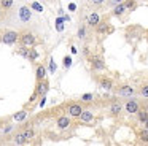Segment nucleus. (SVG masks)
<instances>
[{"instance_id": "obj_1", "label": "nucleus", "mask_w": 148, "mask_h": 146, "mask_svg": "<svg viewBox=\"0 0 148 146\" xmlns=\"http://www.w3.org/2000/svg\"><path fill=\"white\" fill-rule=\"evenodd\" d=\"M18 40H19V33L16 30H5L0 35V41L5 44H14Z\"/></svg>"}, {"instance_id": "obj_2", "label": "nucleus", "mask_w": 148, "mask_h": 146, "mask_svg": "<svg viewBox=\"0 0 148 146\" xmlns=\"http://www.w3.org/2000/svg\"><path fill=\"white\" fill-rule=\"evenodd\" d=\"M48 89H49V86H48V81H46V79L38 81V83H37V87H35V92H34V95L30 97V102H34L38 95H40V97H45L46 92H48Z\"/></svg>"}, {"instance_id": "obj_3", "label": "nucleus", "mask_w": 148, "mask_h": 146, "mask_svg": "<svg viewBox=\"0 0 148 146\" xmlns=\"http://www.w3.org/2000/svg\"><path fill=\"white\" fill-rule=\"evenodd\" d=\"M19 41L23 46H27V48H32L35 44V35L32 32H24L23 35L19 37Z\"/></svg>"}, {"instance_id": "obj_4", "label": "nucleus", "mask_w": 148, "mask_h": 146, "mask_svg": "<svg viewBox=\"0 0 148 146\" xmlns=\"http://www.w3.org/2000/svg\"><path fill=\"white\" fill-rule=\"evenodd\" d=\"M124 110L127 111L129 114H135V113H138V110H140V103H138L135 98H129V100L126 102V105H124Z\"/></svg>"}, {"instance_id": "obj_5", "label": "nucleus", "mask_w": 148, "mask_h": 146, "mask_svg": "<svg viewBox=\"0 0 148 146\" xmlns=\"http://www.w3.org/2000/svg\"><path fill=\"white\" fill-rule=\"evenodd\" d=\"M116 94H118L119 97H132V95L135 94V91H134V87H132V86L123 84V86H119V87L116 89Z\"/></svg>"}, {"instance_id": "obj_6", "label": "nucleus", "mask_w": 148, "mask_h": 146, "mask_svg": "<svg viewBox=\"0 0 148 146\" xmlns=\"http://www.w3.org/2000/svg\"><path fill=\"white\" fill-rule=\"evenodd\" d=\"M84 108L81 106L80 103H70L67 106V114L70 117H80V114H81V111H83Z\"/></svg>"}, {"instance_id": "obj_7", "label": "nucleus", "mask_w": 148, "mask_h": 146, "mask_svg": "<svg viewBox=\"0 0 148 146\" xmlns=\"http://www.w3.org/2000/svg\"><path fill=\"white\" fill-rule=\"evenodd\" d=\"M18 16H19V21H21V22H29V21H30V18H32L30 8H27V6H19Z\"/></svg>"}, {"instance_id": "obj_8", "label": "nucleus", "mask_w": 148, "mask_h": 146, "mask_svg": "<svg viewBox=\"0 0 148 146\" xmlns=\"http://www.w3.org/2000/svg\"><path fill=\"white\" fill-rule=\"evenodd\" d=\"M108 110H110V114H112V116H118L123 111V103H119V102H112Z\"/></svg>"}, {"instance_id": "obj_9", "label": "nucleus", "mask_w": 148, "mask_h": 146, "mask_svg": "<svg viewBox=\"0 0 148 146\" xmlns=\"http://www.w3.org/2000/svg\"><path fill=\"white\" fill-rule=\"evenodd\" d=\"M91 63H92L94 70H102L103 67H105V63H103V60H102L100 56H92L91 57Z\"/></svg>"}, {"instance_id": "obj_10", "label": "nucleus", "mask_w": 148, "mask_h": 146, "mask_svg": "<svg viewBox=\"0 0 148 146\" xmlns=\"http://www.w3.org/2000/svg\"><path fill=\"white\" fill-rule=\"evenodd\" d=\"M86 22H88V25H91V27H97V24L100 22V16H99V13H91V14L88 16Z\"/></svg>"}, {"instance_id": "obj_11", "label": "nucleus", "mask_w": 148, "mask_h": 146, "mask_svg": "<svg viewBox=\"0 0 148 146\" xmlns=\"http://www.w3.org/2000/svg\"><path fill=\"white\" fill-rule=\"evenodd\" d=\"M113 29L110 27V24H107V22H99L97 24V33H102V35H105V33H110Z\"/></svg>"}, {"instance_id": "obj_12", "label": "nucleus", "mask_w": 148, "mask_h": 146, "mask_svg": "<svg viewBox=\"0 0 148 146\" xmlns=\"http://www.w3.org/2000/svg\"><path fill=\"white\" fill-rule=\"evenodd\" d=\"M56 124H58L59 129H67V127L70 126V117L69 116H61L58 121H56Z\"/></svg>"}, {"instance_id": "obj_13", "label": "nucleus", "mask_w": 148, "mask_h": 146, "mask_svg": "<svg viewBox=\"0 0 148 146\" xmlns=\"http://www.w3.org/2000/svg\"><path fill=\"white\" fill-rule=\"evenodd\" d=\"M80 119L83 121V122H91V121L94 119V114L91 113L89 110H83V111H81V114H80Z\"/></svg>"}, {"instance_id": "obj_14", "label": "nucleus", "mask_w": 148, "mask_h": 146, "mask_svg": "<svg viewBox=\"0 0 148 146\" xmlns=\"http://www.w3.org/2000/svg\"><path fill=\"white\" fill-rule=\"evenodd\" d=\"M35 76H37V81H42V79L46 78V68H45V65H38V67H37Z\"/></svg>"}, {"instance_id": "obj_15", "label": "nucleus", "mask_w": 148, "mask_h": 146, "mask_svg": "<svg viewBox=\"0 0 148 146\" xmlns=\"http://www.w3.org/2000/svg\"><path fill=\"white\" fill-rule=\"evenodd\" d=\"M126 10H127V8H126V5L119 2L118 5H116L115 8H113V14H115V16H123V14L126 13Z\"/></svg>"}, {"instance_id": "obj_16", "label": "nucleus", "mask_w": 148, "mask_h": 146, "mask_svg": "<svg viewBox=\"0 0 148 146\" xmlns=\"http://www.w3.org/2000/svg\"><path fill=\"white\" fill-rule=\"evenodd\" d=\"M99 83H100V86H102L103 89H107V91L113 89V81L108 79V78H99Z\"/></svg>"}, {"instance_id": "obj_17", "label": "nucleus", "mask_w": 148, "mask_h": 146, "mask_svg": "<svg viewBox=\"0 0 148 146\" xmlns=\"http://www.w3.org/2000/svg\"><path fill=\"white\" fill-rule=\"evenodd\" d=\"M137 119L140 124H145L148 121V110H138L137 113Z\"/></svg>"}, {"instance_id": "obj_18", "label": "nucleus", "mask_w": 148, "mask_h": 146, "mask_svg": "<svg viewBox=\"0 0 148 146\" xmlns=\"http://www.w3.org/2000/svg\"><path fill=\"white\" fill-rule=\"evenodd\" d=\"M138 138H140V141L148 143V129H142L138 132Z\"/></svg>"}, {"instance_id": "obj_19", "label": "nucleus", "mask_w": 148, "mask_h": 146, "mask_svg": "<svg viewBox=\"0 0 148 146\" xmlns=\"http://www.w3.org/2000/svg\"><path fill=\"white\" fill-rule=\"evenodd\" d=\"M23 135H24V138H26L27 141H30V140L35 136V132H34V129H27V130H24V132H23Z\"/></svg>"}, {"instance_id": "obj_20", "label": "nucleus", "mask_w": 148, "mask_h": 146, "mask_svg": "<svg viewBox=\"0 0 148 146\" xmlns=\"http://www.w3.org/2000/svg\"><path fill=\"white\" fill-rule=\"evenodd\" d=\"M14 143H16V145H24V143H27V140L24 138L23 133H18V135L14 136Z\"/></svg>"}, {"instance_id": "obj_21", "label": "nucleus", "mask_w": 148, "mask_h": 146, "mask_svg": "<svg viewBox=\"0 0 148 146\" xmlns=\"http://www.w3.org/2000/svg\"><path fill=\"white\" fill-rule=\"evenodd\" d=\"M0 6L5 10H10L13 6V0H0Z\"/></svg>"}, {"instance_id": "obj_22", "label": "nucleus", "mask_w": 148, "mask_h": 146, "mask_svg": "<svg viewBox=\"0 0 148 146\" xmlns=\"http://www.w3.org/2000/svg\"><path fill=\"white\" fill-rule=\"evenodd\" d=\"M26 116H27V113H26V111H19V113H16V114L13 116V119L19 122V121H24V117H26Z\"/></svg>"}, {"instance_id": "obj_23", "label": "nucleus", "mask_w": 148, "mask_h": 146, "mask_svg": "<svg viewBox=\"0 0 148 146\" xmlns=\"http://www.w3.org/2000/svg\"><path fill=\"white\" fill-rule=\"evenodd\" d=\"M124 5H126V8H127V10H135V8H137V3H135V0H126Z\"/></svg>"}, {"instance_id": "obj_24", "label": "nucleus", "mask_w": 148, "mask_h": 146, "mask_svg": "<svg viewBox=\"0 0 148 146\" xmlns=\"http://www.w3.org/2000/svg\"><path fill=\"white\" fill-rule=\"evenodd\" d=\"M37 57H38V53H37L34 48H30V49H29V57H27V59H29V60H35Z\"/></svg>"}, {"instance_id": "obj_25", "label": "nucleus", "mask_w": 148, "mask_h": 146, "mask_svg": "<svg viewBox=\"0 0 148 146\" xmlns=\"http://www.w3.org/2000/svg\"><path fill=\"white\" fill-rule=\"evenodd\" d=\"M140 95L145 97V98H148V84H143L140 87Z\"/></svg>"}, {"instance_id": "obj_26", "label": "nucleus", "mask_w": 148, "mask_h": 146, "mask_svg": "<svg viewBox=\"0 0 148 146\" xmlns=\"http://www.w3.org/2000/svg\"><path fill=\"white\" fill-rule=\"evenodd\" d=\"M84 37H86V29H84L83 25H81V27L78 29V38H80V40H83Z\"/></svg>"}, {"instance_id": "obj_27", "label": "nucleus", "mask_w": 148, "mask_h": 146, "mask_svg": "<svg viewBox=\"0 0 148 146\" xmlns=\"http://www.w3.org/2000/svg\"><path fill=\"white\" fill-rule=\"evenodd\" d=\"M92 98H94L92 94H83L81 95V102H91Z\"/></svg>"}, {"instance_id": "obj_28", "label": "nucleus", "mask_w": 148, "mask_h": 146, "mask_svg": "<svg viewBox=\"0 0 148 146\" xmlns=\"http://www.w3.org/2000/svg\"><path fill=\"white\" fill-rule=\"evenodd\" d=\"M70 65H72V57H64V67L65 68H70Z\"/></svg>"}, {"instance_id": "obj_29", "label": "nucleus", "mask_w": 148, "mask_h": 146, "mask_svg": "<svg viewBox=\"0 0 148 146\" xmlns=\"http://www.w3.org/2000/svg\"><path fill=\"white\" fill-rule=\"evenodd\" d=\"M32 8L35 10V11H38V13H42V11H43V6L40 5V3H37V2H34V3H32Z\"/></svg>"}, {"instance_id": "obj_30", "label": "nucleus", "mask_w": 148, "mask_h": 146, "mask_svg": "<svg viewBox=\"0 0 148 146\" xmlns=\"http://www.w3.org/2000/svg\"><path fill=\"white\" fill-rule=\"evenodd\" d=\"M49 72H51V73H54L56 72V62H54V60H49Z\"/></svg>"}, {"instance_id": "obj_31", "label": "nucleus", "mask_w": 148, "mask_h": 146, "mask_svg": "<svg viewBox=\"0 0 148 146\" xmlns=\"http://www.w3.org/2000/svg\"><path fill=\"white\" fill-rule=\"evenodd\" d=\"M91 3L96 5V6H99V5H102V3H103V0H91Z\"/></svg>"}, {"instance_id": "obj_32", "label": "nucleus", "mask_w": 148, "mask_h": 146, "mask_svg": "<svg viewBox=\"0 0 148 146\" xmlns=\"http://www.w3.org/2000/svg\"><path fill=\"white\" fill-rule=\"evenodd\" d=\"M69 10L70 11H77V5L75 3H69Z\"/></svg>"}, {"instance_id": "obj_33", "label": "nucleus", "mask_w": 148, "mask_h": 146, "mask_svg": "<svg viewBox=\"0 0 148 146\" xmlns=\"http://www.w3.org/2000/svg\"><path fill=\"white\" fill-rule=\"evenodd\" d=\"M45 102H46V98L43 97V98H42V102H40V106H43V105H45Z\"/></svg>"}, {"instance_id": "obj_34", "label": "nucleus", "mask_w": 148, "mask_h": 146, "mask_svg": "<svg viewBox=\"0 0 148 146\" xmlns=\"http://www.w3.org/2000/svg\"><path fill=\"white\" fill-rule=\"evenodd\" d=\"M10 130H11V126H8V127H5V130H3V132L7 133V132H10Z\"/></svg>"}, {"instance_id": "obj_35", "label": "nucleus", "mask_w": 148, "mask_h": 146, "mask_svg": "<svg viewBox=\"0 0 148 146\" xmlns=\"http://www.w3.org/2000/svg\"><path fill=\"white\" fill-rule=\"evenodd\" d=\"M145 129H148V121H147V122H145Z\"/></svg>"}, {"instance_id": "obj_36", "label": "nucleus", "mask_w": 148, "mask_h": 146, "mask_svg": "<svg viewBox=\"0 0 148 146\" xmlns=\"http://www.w3.org/2000/svg\"><path fill=\"white\" fill-rule=\"evenodd\" d=\"M0 18H2V6H0Z\"/></svg>"}, {"instance_id": "obj_37", "label": "nucleus", "mask_w": 148, "mask_h": 146, "mask_svg": "<svg viewBox=\"0 0 148 146\" xmlns=\"http://www.w3.org/2000/svg\"><path fill=\"white\" fill-rule=\"evenodd\" d=\"M48 2H53V0H48Z\"/></svg>"}, {"instance_id": "obj_38", "label": "nucleus", "mask_w": 148, "mask_h": 146, "mask_svg": "<svg viewBox=\"0 0 148 146\" xmlns=\"http://www.w3.org/2000/svg\"><path fill=\"white\" fill-rule=\"evenodd\" d=\"M0 126H2V122H0Z\"/></svg>"}, {"instance_id": "obj_39", "label": "nucleus", "mask_w": 148, "mask_h": 146, "mask_svg": "<svg viewBox=\"0 0 148 146\" xmlns=\"http://www.w3.org/2000/svg\"><path fill=\"white\" fill-rule=\"evenodd\" d=\"M147 110H148V106H147Z\"/></svg>"}]
</instances>
